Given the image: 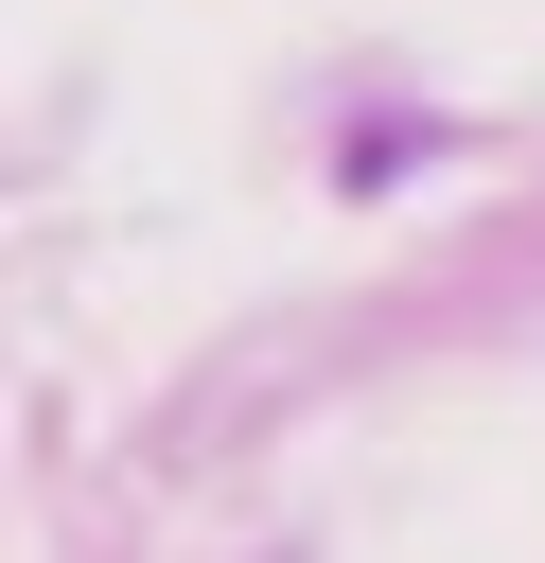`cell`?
Returning <instances> with one entry per match:
<instances>
[]
</instances>
